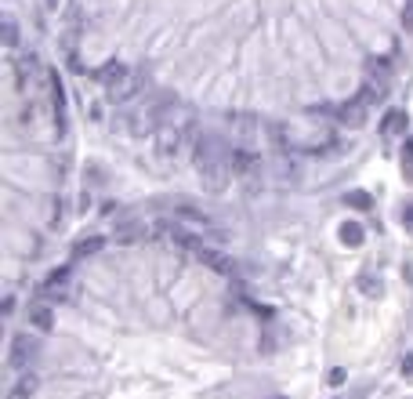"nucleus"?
Here are the masks:
<instances>
[{
	"mask_svg": "<svg viewBox=\"0 0 413 399\" xmlns=\"http://www.w3.org/2000/svg\"><path fill=\"white\" fill-rule=\"evenodd\" d=\"M399 163H403V178L413 182V138H403V146H399Z\"/></svg>",
	"mask_w": 413,
	"mask_h": 399,
	"instance_id": "7",
	"label": "nucleus"
},
{
	"mask_svg": "<svg viewBox=\"0 0 413 399\" xmlns=\"http://www.w3.org/2000/svg\"><path fill=\"white\" fill-rule=\"evenodd\" d=\"M47 8H58V0H47Z\"/></svg>",
	"mask_w": 413,
	"mask_h": 399,
	"instance_id": "12",
	"label": "nucleus"
},
{
	"mask_svg": "<svg viewBox=\"0 0 413 399\" xmlns=\"http://www.w3.org/2000/svg\"><path fill=\"white\" fill-rule=\"evenodd\" d=\"M344 381V370H330V385H341Z\"/></svg>",
	"mask_w": 413,
	"mask_h": 399,
	"instance_id": "11",
	"label": "nucleus"
},
{
	"mask_svg": "<svg viewBox=\"0 0 413 399\" xmlns=\"http://www.w3.org/2000/svg\"><path fill=\"white\" fill-rule=\"evenodd\" d=\"M399 370H403V374H413V352L403 356V367H399Z\"/></svg>",
	"mask_w": 413,
	"mask_h": 399,
	"instance_id": "10",
	"label": "nucleus"
},
{
	"mask_svg": "<svg viewBox=\"0 0 413 399\" xmlns=\"http://www.w3.org/2000/svg\"><path fill=\"white\" fill-rule=\"evenodd\" d=\"M268 399H287V396H268Z\"/></svg>",
	"mask_w": 413,
	"mask_h": 399,
	"instance_id": "13",
	"label": "nucleus"
},
{
	"mask_svg": "<svg viewBox=\"0 0 413 399\" xmlns=\"http://www.w3.org/2000/svg\"><path fill=\"white\" fill-rule=\"evenodd\" d=\"M36 349H40V341H36L33 334H15V338H11V349H8V363L15 367V370L33 367Z\"/></svg>",
	"mask_w": 413,
	"mask_h": 399,
	"instance_id": "2",
	"label": "nucleus"
},
{
	"mask_svg": "<svg viewBox=\"0 0 413 399\" xmlns=\"http://www.w3.org/2000/svg\"><path fill=\"white\" fill-rule=\"evenodd\" d=\"M406 8H413V0H406Z\"/></svg>",
	"mask_w": 413,
	"mask_h": 399,
	"instance_id": "14",
	"label": "nucleus"
},
{
	"mask_svg": "<svg viewBox=\"0 0 413 399\" xmlns=\"http://www.w3.org/2000/svg\"><path fill=\"white\" fill-rule=\"evenodd\" d=\"M338 240L344 243V247L359 251V247L366 243V225L359 222V218H344V222H341V229H338Z\"/></svg>",
	"mask_w": 413,
	"mask_h": 399,
	"instance_id": "4",
	"label": "nucleus"
},
{
	"mask_svg": "<svg viewBox=\"0 0 413 399\" xmlns=\"http://www.w3.org/2000/svg\"><path fill=\"white\" fill-rule=\"evenodd\" d=\"M399 218H403V229H410V233H413V200H406L403 207H399Z\"/></svg>",
	"mask_w": 413,
	"mask_h": 399,
	"instance_id": "8",
	"label": "nucleus"
},
{
	"mask_svg": "<svg viewBox=\"0 0 413 399\" xmlns=\"http://www.w3.org/2000/svg\"><path fill=\"white\" fill-rule=\"evenodd\" d=\"M232 157H236V146H228L225 138L217 135H200L196 146H192V160L206 178H225L232 174Z\"/></svg>",
	"mask_w": 413,
	"mask_h": 399,
	"instance_id": "1",
	"label": "nucleus"
},
{
	"mask_svg": "<svg viewBox=\"0 0 413 399\" xmlns=\"http://www.w3.org/2000/svg\"><path fill=\"white\" fill-rule=\"evenodd\" d=\"M341 203H344L348 211H370L373 207V196H370L366 189H348L344 196H341Z\"/></svg>",
	"mask_w": 413,
	"mask_h": 399,
	"instance_id": "6",
	"label": "nucleus"
},
{
	"mask_svg": "<svg viewBox=\"0 0 413 399\" xmlns=\"http://www.w3.org/2000/svg\"><path fill=\"white\" fill-rule=\"evenodd\" d=\"M403 30L413 36V8H406V11H403Z\"/></svg>",
	"mask_w": 413,
	"mask_h": 399,
	"instance_id": "9",
	"label": "nucleus"
},
{
	"mask_svg": "<svg viewBox=\"0 0 413 399\" xmlns=\"http://www.w3.org/2000/svg\"><path fill=\"white\" fill-rule=\"evenodd\" d=\"M377 131L384 138H410V113L399 109V106H388L384 109V117L377 124Z\"/></svg>",
	"mask_w": 413,
	"mask_h": 399,
	"instance_id": "3",
	"label": "nucleus"
},
{
	"mask_svg": "<svg viewBox=\"0 0 413 399\" xmlns=\"http://www.w3.org/2000/svg\"><path fill=\"white\" fill-rule=\"evenodd\" d=\"M25 319H30L33 330H51V308L44 301H33L30 308H25Z\"/></svg>",
	"mask_w": 413,
	"mask_h": 399,
	"instance_id": "5",
	"label": "nucleus"
}]
</instances>
